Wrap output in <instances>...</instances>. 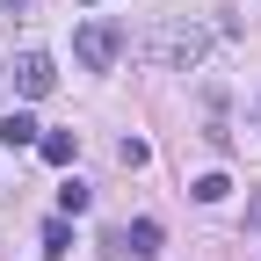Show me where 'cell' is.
<instances>
[{
  "mask_svg": "<svg viewBox=\"0 0 261 261\" xmlns=\"http://www.w3.org/2000/svg\"><path fill=\"white\" fill-rule=\"evenodd\" d=\"M203 51H211V29H196V22H160L152 37H145V58H152V65H167V73L203 65Z\"/></svg>",
  "mask_w": 261,
  "mask_h": 261,
  "instance_id": "6da1fadb",
  "label": "cell"
},
{
  "mask_svg": "<svg viewBox=\"0 0 261 261\" xmlns=\"http://www.w3.org/2000/svg\"><path fill=\"white\" fill-rule=\"evenodd\" d=\"M73 58L87 65V73H109V65L123 58V29H116V22H102V15L80 22V29H73Z\"/></svg>",
  "mask_w": 261,
  "mask_h": 261,
  "instance_id": "7a4b0ae2",
  "label": "cell"
},
{
  "mask_svg": "<svg viewBox=\"0 0 261 261\" xmlns=\"http://www.w3.org/2000/svg\"><path fill=\"white\" fill-rule=\"evenodd\" d=\"M51 87H58V65H51L44 51H22V58H15V94H22V102H44Z\"/></svg>",
  "mask_w": 261,
  "mask_h": 261,
  "instance_id": "3957f363",
  "label": "cell"
},
{
  "mask_svg": "<svg viewBox=\"0 0 261 261\" xmlns=\"http://www.w3.org/2000/svg\"><path fill=\"white\" fill-rule=\"evenodd\" d=\"M37 138H44V123L29 116V109H15L8 123H0V145H8V152H22V145H37Z\"/></svg>",
  "mask_w": 261,
  "mask_h": 261,
  "instance_id": "277c9868",
  "label": "cell"
},
{
  "mask_svg": "<svg viewBox=\"0 0 261 261\" xmlns=\"http://www.w3.org/2000/svg\"><path fill=\"white\" fill-rule=\"evenodd\" d=\"M37 152L51 160V167H73V152H80V138H73V130H44V138H37Z\"/></svg>",
  "mask_w": 261,
  "mask_h": 261,
  "instance_id": "5b68a950",
  "label": "cell"
},
{
  "mask_svg": "<svg viewBox=\"0 0 261 261\" xmlns=\"http://www.w3.org/2000/svg\"><path fill=\"white\" fill-rule=\"evenodd\" d=\"M189 196H196V203H225V196H232V181H225V174H196Z\"/></svg>",
  "mask_w": 261,
  "mask_h": 261,
  "instance_id": "8992f818",
  "label": "cell"
},
{
  "mask_svg": "<svg viewBox=\"0 0 261 261\" xmlns=\"http://www.w3.org/2000/svg\"><path fill=\"white\" fill-rule=\"evenodd\" d=\"M87 203H94V189H87V181H65V189H58V218H80Z\"/></svg>",
  "mask_w": 261,
  "mask_h": 261,
  "instance_id": "52a82bcc",
  "label": "cell"
},
{
  "mask_svg": "<svg viewBox=\"0 0 261 261\" xmlns=\"http://www.w3.org/2000/svg\"><path fill=\"white\" fill-rule=\"evenodd\" d=\"M44 254H73V225H65V218L44 225Z\"/></svg>",
  "mask_w": 261,
  "mask_h": 261,
  "instance_id": "ba28073f",
  "label": "cell"
},
{
  "mask_svg": "<svg viewBox=\"0 0 261 261\" xmlns=\"http://www.w3.org/2000/svg\"><path fill=\"white\" fill-rule=\"evenodd\" d=\"M116 160H123V167H145L152 145H145V138H123V145H116Z\"/></svg>",
  "mask_w": 261,
  "mask_h": 261,
  "instance_id": "9c48e42d",
  "label": "cell"
},
{
  "mask_svg": "<svg viewBox=\"0 0 261 261\" xmlns=\"http://www.w3.org/2000/svg\"><path fill=\"white\" fill-rule=\"evenodd\" d=\"M0 8H8V15H15V8H29V0H0Z\"/></svg>",
  "mask_w": 261,
  "mask_h": 261,
  "instance_id": "30bf717a",
  "label": "cell"
},
{
  "mask_svg": "<svg viewBox=\"0 0 261 261\" xmlns=\"http://www.w3.org/2000/svg\"><path fill=\"white\" fill-rule=\"evenodd\" d=\"M87 8H102V0H87Z\"/></svg>",
  "mask_w": 261,
  "mask_h": 261,
  "instance_id": "8fae6325",
  "label": "cell"
}]
</instances>
